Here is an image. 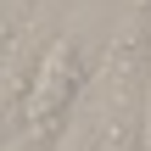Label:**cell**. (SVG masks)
<instances>
[{"label": "cell", "instance_id": "7a4b0ae2", "mask_svg": "<svg viewBox=\"0 0 151 151\" xmlns=\"http://www.w3.org/2000/svg\"><path fill=\"white\" fill-rule=\"evenodd\" d=\"M140 146L151 151V50H146V134H140Z\"/></svg>", "mask_w": 151, "mask_h": 151}, {"label": "cell", "instance_id": "6da1fadb", "mask_svg": "<svg viewBox=\"0 0 151 151\" xmlns=\"http://www.w3.org/2000/svg\"><path fill=\"white\" fill-rule=\"evenodd\" d=\"M78 90H84V50H78V39H73V34H56V39L39 50L34 78H28L22 101H17L11 146H22V134H28L34 146H39V140H50V134L62 129L67 106L78 101Z\"/></svg>", "mask_w": 151, "mask_h": 151}]
</instances>
